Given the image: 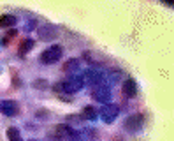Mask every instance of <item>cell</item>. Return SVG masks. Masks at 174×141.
Segmentation results:
<instances>
[{
	"label": "cell",
	"mask_w": 174,
	"mask_h": 141,
	"mask_svg": "<svg viewBox=\"0 0 174 141\" xmlns=\"http://www.w3.org/2000/svg\"><path fill=\"white\" fill-rule=\"evenodd\" d=\"M7 139L9 141H23L21 134H20V130H18L16 127H9V129H7Z\"/></svg>",
	"instance_id": "8fae6325"
},
{
	"label": "cell",
	"mask_w": 174,
	"mask_h": 141,
	"mask_svg": "<svg viewBox=\"0 0 174 141\" xmlns=\"http://www.w3.org/2000/svg\"><path fill=\"white\" fill-rule=\"evenodd\" d=\"M32 48H33V41L32 39H25L21 43V46H20V55H25L28 49H32Z\"/></svg>",
	"instance_id": "4fadbf2b"
},
{
	"label": "cell",
	"mask_w": 174,
	"mask_h": 141,
	"mask_svg": "<svg viewBox=\"0 0 174 141\" xmlns=\"http://www.w3.org/2000/svg\"><path fill=\"white\" fill-rule=\"evenodd\" d=\"M92 97L95 101H98V102H104V104L109 102V99H111V87H109V81L106 80V76H104L102 81H98L97 85L92 87Z\"/></svg>",
	"instance_id": "6da1fadb"
},
{
	"label": "cell",
	"mask_w": 174,
	"mask_h": 141,
	"mask_svg": "<svg viewBox=\"0 0 174 141\" xmlns=\"http://www.w3.org/2000/svg\"><path fill=\"white\" fill-rule=\"evenodd\" d=\"M60 87H56V90H62V92L65 93H76L79 92L83 87H85V83H83L81 78H69V80H65L63 83H58Z\"/></svg>",
	"instance_id": "3957f363"
},
{
	"label": "cell",
	"mask_w": 174,
	"mask_h": 141,
	"mask_svg": "<svg viewBox=\"0 0 174 141\" xmlns=\"http://www.w3.org/2000/svg\"><path fill=\"white\" fill-rule=\"evenodd\" d=\"M77 69H79V60L77 58H71L63 64V70L65 72H72V70H77Z\"/></svg>",
	"instance_id": "30bf717a"
},
{
	"label": "cell",
	"mask_w": 174,
	"mask_h": 141,
	"mask_svg": "<svg viewBox=\"0 0 174 141\" xmlns=\"http://www.w3.org/2000/svg\"><path fill=\"white\" fill-rule=\"evenodd\" d=\"M69 141H88V139L81 138V136H79V132H76V134H72L71 138H69Z\"/></svg>",
	"instance_id": "9a60e30c"
},
{
	"label": "cell",
	"mask_w": 174,
	"mask_h": 141,
	"mask_svg": "<svg viewBox=\"0 0 174 141\" xmlns=\"http://www.w3.org/2000/svg\"><path fill=\"white\" fill-rule=\"evenodd\" d=\"M33 85H35V88H46V87H48V81H44V80H37Z\"/></svg>",
	"instance_id": "5bb4252c"
},
{
	"label": "cell",
	"mask_w": 174,
	"mask_h": 141,
	"mask_svg": "<svg viewBox=\"0 0 174 141\" xmlns=\"http://www.w3.org/2000/svg\"><path fill=\"white\" fill-rule=\"evenodd\" d=\"M142 125H144V115L142 113L130 115V116H127L125 122H123V127H125L128 132H137V130H141Z\"/></svg>",
	"instance_id": "277c9868"
},
{
	"label": "cell",
	"mask_w": 174,
	"mask_h": 141,
	"mask_svg": "<svg viewBox=\"0 0 174 141\" xmlns=\"http://www.w3.org/2000/svg\"><path fill=\"white\" fill-rule=\"evenodd\" d=\"M120 113V108L116 104H104L102 109H100V118L106 122V124H113L116 116Z\"/></svg>",
	"instance_id": "5b68a950"
},
{
	"label": "cell",
	"mask_w": 174,
	"mask_h": 141,
	"mask_svg": "<svg viewBox=\"0 0 174 141\" xmlns=\"http://www.w3.org/2000/svg\"><path fill=\"white\" fill-rule=\"evenodd\" d=\"M165 2H167V4H172V0H165Z\"/></svg>",
	"instance_id": "2e32d148"
},
{
	"label": "cell",
	"mask_w": 174,
	"mask_h": 141,
	"mask_svg": "<svg viewBox=\"0 0 174 141\" xmlns=\"http://www.w3.org/2000/svg\"><path fill=\"white\" fill-rule=\"evenodd\" d=\"M39 37L44 39V41H53L56 35H58V28H54L53 25H44V27H41L37 30Z\"/></svg>",
	"instance_id": "8992f818"
},
{
	"label": "cell",
	"mask_w": 174,
	"mask_h": 141,
	"mask_svg": "<svg viewBox=\"0 0 174 141\" xmlns=\"http://www.w3.org/2000/svg\"><path fill=\"white\" fill-rule=\"evenodd\" d=\"M30 141H39V139H30Z\"/></svg>",
	"instance_id": "e0dca14e"
},
{
	"label": "cell",
	"mask_w": 174,
	"mask_h": 141,
	"mask_svg": "<svg viewBox=\"0 0 174 141\" xmlns=\"http://www.w3.org/2000/svg\"><path fill=\"white\" fill-rule=\"evenodd\" d=\"M121 90H123V93H125V95H128V97L136 95V92H137L136 81H134V80H125V81H123V85H121Z\"/></svg>",
	"instance_id": "ba28073f"
},
{
	"label": "cell",
	"mask_w": 174,
	"mask_h": 141,
	"mask_svg": "<svg viewBox=\"0 0 174 141\" xmlns=\"http://www.w3.org/2000/svg\"><path fill=\"white\" fill-rule=\"evenodd\" d=\"M62 53H63V49H62L60 44H53V46H49L48 49H44L42 53H41V62L42 64H56L58 60H60Z\"/></svg>",
	"instance_id": "7a4b0ae2"
},
{
	"label": "cell",
	"mask_w": 174,
	"mask_h": 141,
	"mask_svg": "<svg viewBox=\"0 0 174 141\" xmlns=\"http://www.w3.org/2000/svg\"><path fill=\"white\" fill-rule=\"evenodd\" d=\"M18 21V18L14 14H2L0 16V28H11L14 27Z\"/></svg>",
	"instance_id": "9c48e42d"
},
{
	"label": "cell",
	"mask_w": 174,
	"mask_h": 141,
	"mask_svg": "<svg viewBox=\"0 0 174 141\" xmlns=\"http://www.w3.org/2000/svg\"><path fill=\"white\" fill-rule=\"evenodd\" d=\"M98 115L97 111H95V108H92V106H86V108L83 109V118H86V120H95Z\"/></svg>",
	"instance_id": "7c38bea8"
},
{
	"label": "cell",
	"mask_w": 174,
	"mask_h": 141,
	"mask_svg": "<svg viewBox=\"0 0 174 141\" xmlns=\"http://www.w3.org/2000/svg\"><path fill=\"white\" fill-rule=\"evenodd\" d=\"M0 111L7 116H14L18 115V104L14 101H2L0 102Z\"/></svg>",
	"instance_id": "52a82bcc"
}]
</instances>
